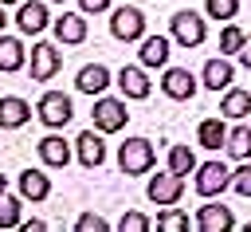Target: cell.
I'll use <instances>...</instances> for the list:
<instances>
[{
	"mask_svg": "<svg viewBox=\"0 0 251 232\" xmlns=\"http://www.w3.org/2000/svg\"><path fill=\"white\" fill-rule=\"evenodd\" d=\"M153 165H157V149H153L149 138H126V142L118 145V169H122L126 177H141V173H149Z\"/></svg>",
	"mask_w": 251,
	"mask_h": 232,
	"instance_id": "6da1fadb",
	"label": "cell"
},
{
	"mask_svg": "<svg viewBox=\"0 0 251 232\" xmlns=\"http://www.w3.org/2000/svg\"><path fill=\"white\" fill-rule=\"evenodd\" d=\"M169 35H173V43H180V47H200V43L208 39V20H204L200 12H192V8H180V12H173V20H169Z\"/></svg>",
	"mask_w": 251,
	"mask_h": 232,
	"instance_id": "7a4b0ae2",
	"label": "cell"
},
{
	"mask_svg": "<svg viewBox=\"0 0 251 232\" xmlns=\"http://www.w3.org/2000/svg\"><path fill=\"white\" fill-rule=\"evenodd\" d=\"M35 118H39L47 130H63V126L75 118L71 94H63V90H43L39 102H35Z\"/></svg>",
	"mask_w": 251,
	"mask_h": 232,
	"instance_id": "3957f363",
	"label": "cell"
},
{
	"mask_svg": "<svg viewBox=\"0 0 251 232\" xmlns=\"http://www.w3.org/2000/svg\"><path fill=\"white\" fill-rule=\"evenodd\" d=\"M110 35L122 43H141L145 39V12L133 4H122L110 12Z\"/></svg>",
	"mask_w": 251,
	"mask_h": 232,
	"instance_id": "277c9868",
	"label": "cell"
},
{
	"mask_svg": "<svg viewBox=\"0 0 251 232\" xmlns=\"http://www.w3.org/2000/svg\"><path fill=\"white\" fill-rule=\"evenodd\" d=\"M90 114H94V130H102V134H118V130H126V122H129L126 98H106V94H98Z\"/></svg>",
	"mask_w": 251,
	"mask_h": 232,
	"instance_id": "5b68a950",
	"label": "cell"
},
{
	"mask_svg": "<svg viewBox=\"0 0 251 232\" xmlns=\"http://www.w3.org/2000/svg\"><path fill=\"white\" fill-rule=\"evenodd\" d=\"M192 189H196L200 197H220L224 189H231V169H227L224 161H204V165H196Z\"/></svg>",
	"mask_w": 251,
	"mask_h": 232,
	"instance_id": "8992f818",
	"label": "cell"
},
{
	"mask_svg": "<svg viewBox=\"0 0 251 232\" xmlns=\"http://www.w3.org/2000/svg\"><path fill=\"white\" fill-rule=\"evenodd\" d=\"M145 197H149L153 204H176V201L184 197V177H180V173H173V169H165V173L149 177Z\"/></svg>",
	"mask_w": 251,
	"mask_h": 232,
	"instance_id": "52a82bcc",
	"label": "cell"
},
{
	"mask_svg": "<svg viewBox=\"0 0 251 232\" xmlns=\"http://www.w3.org/2000/svg\"><path fill=\"white\" fill-rule=\"evenodd\" d=\"M63 71V51L55 43H35L31 47V79L35 83H51Z\"/></svg>",
	"mask_w": 251,
	"mask_h": 232,
	"instance_id": "ba28073f",
	"label": "cell"
},
{
	"mask_svg": "<svg viewBox=\"0 0 251 232\" xmlns=\"http://www.w3.org/2000/svg\"><path fill=\"white\" fill-rule=\"evenodd\" d=\"M161 90H165L173 102H188V98L200 90V83H196V75H192L188 67H165V75H161Z\"/></svg>",
	"mask_w": 251,
	"mask_h": 232,
	"instance_id": "9c48e42d",
	"label": "cell"
},
{
	"mask_svg": "<svg viewBox=\"0 0 251 232\" xmlns=\"http://www.w3.org/2000/svg\"><path fill=\"white\" fill-rule=\"evenodd\" d=\"M47 24H51V16H47V4H43V0H24V4H16V28H20L24 35H39Z\"/></svg>",
	"mask_w": 251,
	"mask_h": 232,
	"instance_id": "30bf717a",
	"label": "cell"
},
{
	"mask_svg": "<svg viewBox=\"0 0 251 232\" xmlns=\"http://www.w3.org/2000/svg\"><path fill=\"white\" fill-rule=\"evenodd\" d=\"M196 228H200V232H227V228H235V216H231L227 204H216V201L208 197V204L196 208Z\"/></svg>",
	"mask_w": 251,
	"mask_h": 232,
	"instance_id": "8fae6325",
	"label": "cell"
},
{
	"mask_svg": "<svg viewBox=\"0 0 251 232\" xmlns=\"http://www.w3.org/2000/svg\"><path fill=\"white\" fill-rule=\"evenodd\" d=\"M75 153H78V161H82L86 169H98V165L106 161V142H102V130H82V134L75 138Z\"/></svg>",
	"mask_w": 251,
	"mask_h": 232,
	"instance_id": "7c38bea8",
	"label": "cell"
},
{
	"mask_svg": "<svg viewBox=\"0 0 251 232\" xmlns=\"http://www.w3.org/2000/svg\"><path fill=\"white\" fill-rule=\"evenodd\" d=\"M24 122H31V102L20 94H4L0 98V130H20Z\"/></svg>",
	"mask_w": 251,
	"mask_h": 232,
	"instance_id": "4fadbf2b",
	"label": "cell"
},
{
	"mask_svg": "<svg viewBox=\"0 0 251 232\" xmlns=\"http://www.w3.org/2000/svg\"><path fill=\"white\" fill-rule=\"evenodd\" d=\"M55 39L59 43H82L86 39V12H63L59 20H51Z\"/></svg>",
	"mask_w": 251,
	"mask_h": 232,
	"instance_id": "5bb4252c",
	"label": "cell"
},
{
	"mask_svg": "<svg viewBox=\"0 0 251 232\" xmlns=\"http://www.w3.org/2000/svg\"><path fill=\"white\" fill-rule=\"evenodd\" d=\"M231 83H235V67H231L224 55L204 63V71H200V87H208V90H227Z\"/></svg>",
	"mask_w": 251,
	"mask_h": 232,
	"instance_id": "9a60e30c",
	"label": "cell"
},
{
	"mask_svg": "<svg viewBox=\"0 0 251 232\" xmlns=\"http://www.w3.org/2000/svg\"><path fill=\"white\" fill-rule=\"evenodd\" d=\"M118 90H122V98H149L153 83H149L145 67H122L118 71Z\"/></svg>",
	"mask_w": 251,
	"mask_h": 232,
	"instance_id": "2e32d148",
	"label": "cell"
},
{
	"mask_svg": "<svg viewBox=\"0 0 251 232\" xmlns=\"http://www.w3.org/2000/svg\"><path fill=\"white\" fill-rule=\"evenodd\" d=\"M169 47H173V35H145L141 39V67H165L169 63Z\"/></svg>",
	"mask_w": 251,
	"mask_h": 232,
	"instance_id": "e0dca14e",
	"label": "cell"
},
{
	"mask_svg": "<svg viewBox=\"0 0 251 232\" xmlns=\"http://www.w3.org/2000/svg\"><path fill=\"white\" fill-rule=\"evenodd\" d=\"M39 161L43 165H51V169H67V161H71V145L59 138V134H47V138H39Z\"/></svg>",
	"mask_w": 251,
	"mask_h": 232,
	"instance_id": "ac0fdd59",
	"label": "cell"
},
{
	"mask_svg": "<svg viewBox=\"0 0 251 232\" xmlns=\"http://www.w3.org/2000/svg\"><path fill=\"white\" fill-rule=\"evenodd\" d=\"M20 197L24 201H47L51 197V177L43 169H24L20 173Z\"/></svg>",
	"mask_w": 251,
	"mask_h": 232,
	"instance_id": "d6986e66",
	"label": "cell"
},
{
	"mask_svg": "<svg viewBox=\"0 0 251 232\" xmlns=\"http://www.w3.org/2000/svg\"><path fill=\"white\" fill-rule=\"evenodd\" d=\"M75 87H78L82 94H102V90L110 87V71H106L102 63H86V67L75 75Z\"/></svg>",
	"mask_w": 251,
	"mask_h": 232,
	"instance_id": "ffe728a7",
	"label": "cell"
},
{
	"mask_svg": "<svg viewBox=\"0 0 251 232\" xmlns=\"http://www.w3.org/2000/svg\"><path fill=\"white\" fill-rule=\"evenodd\" d=\"M220 114L224 118H247L251 114V90H243V87H227L224 90V98H220Z\"/></svg>",
	"mask_w": 251,
	"mask_h": 232,
	"instance_id": "44dd1931",
	"label": "cell"
},
{
	"mask_svg": "<svg viewBox=\"0 0 251 232\" xmlns=\"http://www.w3.org/2000/svg\"><path fill=\"white\" fill-rule=\"evenodd\" d=\"M24 63H27L24 43H20L16 35H4V31H0V71H4V75H12V71H20Z\"/></svg>",
	"mask_w": 251,
	"mask_h": 232,
	"instance_id": "7402d4cb",
	"label": "cell"
},
{
	"mask_svg": "<svg viewBox=\"0 0 251 232\" xmlns=\"http://www.w3.org/2000/svg\"><path fill=\"white\" fill-rule=\"evenodd\" d=\"M196 142H200L204 149H220V145H227V126H224V114H220V118H204V122L196 126Z\"/></svg>",
	"mask_w": 251,
	"mask_h": 232,
	"instance_id": "603a6c76",
	"label": "cell"
},
{
	"mask_svg": "<svg viewBox=\"0 0 251 232\" xmlns=\"http://www.w3.org/2000/svg\"><path fill=\"white\" fill-rule=\"evenodd\" d=\"M227 153H231L235 161H251V126L227 130Z\"/></svg>",
	"mask_w": 251,
	"mask_h": 232,
	"instance_id": "cb8c5ba5",
	"label": "cell"
},
{
	"mask_svg": "<svg viewBox=\"0 0 251 232\" xmlns=\"http://www.w3.org/2000/svg\"><path fill=\"white\" fill-rule=\"evenodd\" d=\"M24 197H12V193H0V228H20L24 224Z\"/></svg>",
	"mask_w": 251,
	"mask_h": 232,
	"instance_id": "d4e9b609",
	"label": "cell"
},
{
	"mask_svg": "<svg viewBox=\"0 0 251 232\" xmlns=\"http://www.w3.org/2000/svg\"><path fill=\"white\" fill-rule=\"evenodd\" d=\"M169 169L180 173V177L196 173V153H192L188 145H169Z\"/></svg>",
	"mask_w": 251,
	"mask_h": 232,
	"instance_id": "484cf974",
	"label": "cell"
},
{
	"mask_svg": "<svg viewBox=\"0 0 251 232\" xmlns=\"http://www.w3.org/2000/svg\"><path fill=\"white\" fill-rule=\"evenodd\" d=\"M243 39H247V31L239 28V24H224V31H220V55H239V47H243Z\"/></svg>",
	"mask_w": 251,
	"mask_h": 232,
	"instance_id": "4316f807",
	"label": "cell"
},
{
	"mask_svg": "<svg viewBox=\"0 0 251 232\" xmlns=\"http://www.w3.org/2000/svg\"><path fill=\"white\" fill-rule=\"evenodd\" d=\"M157 228H161V232H184V228H188V212L165 208V212H157Z\"/></svg>",
	"mask_w": 251,
	"mask_h": 232,
	"instance_id": "83f0119b",
	"label": "cell"
},
{
	"mask_svg": "<svg viewBox=\"0 0 251 232\" xmlns=\"http://www.w3.org/2000/svg\"><path fill=\"white\" fill-rule=\"evenodd\" d=\"M204 12H208V20H235L239 0H204Z\"/></svg>",
	"mask_w": 251,
	"mask_h": 232,
	"instance_id": "f1b7e54d",
	"label": "cell"
},
{
	"mask_svg": "<svg viewBox=\"0 0 251 232\" xmlns=\"http://www.w3.org/2000/svg\"><path fill=\"white\" fill-rule=\"evenodd\" d=\"M118 228H122V232H149V228H153V220H149L145 212H137V208H129V212H122V220H118Z\"/></svg>",
	"mask_w": 251,
	"mask_h": 232,
	"instance_id": "f546056e",
	"label": "cell"
},
{
	"mask_svg": "<svg viewBox=\"0 0 251 232\" xmlns=\"http://www.w3.org/2000/svg\"><path fill=\"white\" fill-rule=\"evenodd\" d=\"M231 189H235L239 197H251V161H243V165L231 173Z\"/></svg>",
	"mask_w": 251,
	"mask_h": 232,
	"instance_id": "4dcf8cb0",
	"label": "cell"
},
{
	"mask_svg": "<svg viewBox=\"0 0 251 232\" xmlns=\"http://www.w3.org/2000/svg\"><path fill=\"white\" fill-rule=\"evenodd\" d=\"M75 228H78V232H106L110 224H106V220H102L98 212H82V216L75 220Z\"/></svg>",
	"mask_w": 251,
	"mask_h": 232,
	"instance_id": "1f68e13d",
	"label": "cell"
},
{
	"mask_svg": "<svg viewBox=\"0 0 251 232\" xmlns=\"http://www.w3.org/2000/svg\"><path fill=\"white\" fill-rule=\"evenodd\" d=\"M78 8H82L86 16H98V12H106V8H110V0H78Z\"/></svg>",
	"mask_w": 251,
	"mask_h": 232,
	"instance_id": "d6a6232c",
	"label": "cell"
},
{
	"mask_svg": "<svg viewBox=\"0 0 251 232\" xmlns=\"http://www.w3.org/2000/svg\"><path fill=\"white\" fill-rule=\"evenodd\" d=\"M235 59H239V63H243V67L251 71V35L243 39V47H239V55H235Z\"/></svg>",
	"mask_w": 251,
	"mask_h": 232,
	"instance_id": "836d02e7",
	"label": "cell"
},
{
	"mask_svg": "<svg viewBox=\"0 0 251 232\" xmlns=\"http://www.w3.org/2000/svg\"><path fill=\"white\" fill-rule=\"evenodd\" d=\"M20 228H24V232H43V228H47V224H43V220H24V224H20Z\"/></svg>",
	"mask_w": 251,
	"mask_h": 232,
	"instance_id": "e575fe53",
	"label": "cell"
},
{
	"mask_svg": "<svg viewBox=\"0 0 251 232\" xmlns=\"http://www.w3.org/2000/svg\"><path fill=\"white\" fill-rule=\"evenodd\" d=\"M4 24H8V16H4V4H0V31H4Z\"/></svg>",
	"mask_w": 251,
	"mask_h": 232,
	"instance_id": "d590c367",
	"label": "cell"
},
{
	"mask_svg": "<svg viewBox=\"0 0 251 232\" xmlns=\"http://www.w3.org/2000/svg\"><path fill=\"white\" fill-rule=\"evenodd\" d=\"M0 193H8V177L4 173H0Z\"/></svg>",
	"mask_w": 251,
	"mask_h": 232,
	"instance_id": "8d00e7d4",
	"label": "cell"
},
{
	"mask_svg": "<svg viewBox=\"0 0 251 232\" xmlns=\"http://www.w3.org/2000/svg\"><path fill=\"white\" fill-rule=\"evenodd\" d=\"M0 4H24V0H0Z\"/></svg>",
	"mask_w": 251,
	"mask_h": 232,
	"instance_id": "74e56055",
	"label": "cell"
},
{
	"mask_svg": "<svg viewBox=\"0 0 251 232\" xmlns=\"http://www.w3.org/2000/svg\"><path fill=\"white\" fill-rule=\"evenodd\" d=\"M243 232H251V220H247V224H243Z\"/></svg>",
	"mask_w": 251,
	"mask_h": 232,
	"instance_id": "f35d334b",
	"label": "cell"
},
{
	"mask_svg": "<svg viewBox=\"0 0 251 232\" xmlns=\"http://www.w3.org/2000/svg\"><path fill=\"white\" fill-rule=\"evenodd\" d=\"M55 4H63V0H55Z\"/></svg>",
	"mask_w": 251,
	"mask_h": 232,
	"instance_id": "ab89813d",
	"label": "cell"
}]
</instances>
